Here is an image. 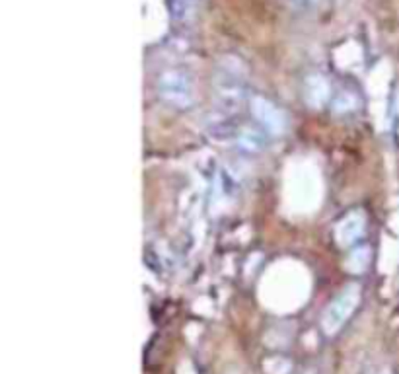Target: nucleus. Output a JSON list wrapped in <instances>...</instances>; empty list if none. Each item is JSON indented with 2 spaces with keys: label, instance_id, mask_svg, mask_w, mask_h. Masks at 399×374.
<instances>
[{
  "label": "nucleus",
  "instance_id": "obj_1",
  "mask_svg": "<svg viewBox=\"0 0 399 374\" xmlns=\"http://www.w3.org/2000/svg\"><path fill=\"white\" fill-rule=\"evenodd\" d=\"M214 92L216 101L222 108V111H236L246 100V69L242 63L234 57L222 59L216 69V79H214Z\"/></svg>",
  "mask_w": 399,
  "mask_h": 374
},
{
  "label": "nucleus",
  "instance_id": "obj_2",
  "mask_svg": "<svg viewBox=\"0 0 399 374\" xmlns=\"http://www.w3.org/2000/svg\"><path fill=\"white\" fill-rule=\"evenodd\" d=\"M360 295H363V290L358 285H347L329 303L323 316H321V330L328 338L337 335L343 330V325L349 322V318L355 314V310L360 303Z\"/></svg>",
  "mask_w": 399,
  "mask_h": 374
},
{
  "label": "nucleus",
  "instance_id": "obj_3",
  "mask_svg": "<svg viewBox=\"0 0 399 374\" xmlns=\"http://www.w3.org/2000/svg\"><path fill=\"white\" fill-rule=\"evenodd\" d=\"M158 92L166 103L171 108L187 109L195 101V88H193L191 76L183 71H166L158 80Z\"/></svg>",
  "mask_w": 399,
  "mask_h": 374
},
{
  "label": "nucleus",
  "instance_id": "obj_4",
  "mask_svg": "<svg viewBox=\"0 0 399 374\" xmlns=\"http://www.w3.org/2000/svg\"><path fill=\"white\" fill-rule=\"evenodd\" d=\"M251 113L256 121L271 135H285L288 129V117L283 109L275 106L271 100H265L261 96H253L250 101Z\"/></svg>",
  "mask_w": 399,
  "mask_h": 374
},
{
  "label": "nucleus",
  "instance_id": "obj_5",
  "mask_svg": "<svg viewBox=\"0 0 399 374\" xmlns=\"http://www.w3.org/2000/svg\"><path fill=\"white\" fill-rule=\"evenodd\" d=\"M366 228V216L363 211H353L337 224V242L341 246H350L357 242L358 238L364 234Z\"/></svg>",
  "mask_w": 399,
  "mask_h": 374
},
{
  "label": "nucleus",
  "instance_id": "obj_6",
  "mask_svg": "<svg viewBox=\"0 0 399 374\" xmlns=\"http://www.w3.org/2000/svg\"><path fill=\"white\" fill-rule=\"evenodd\" d=\"M304 92H306L308 103L320 108L329 98V82L323 79V76H320V74H314V76L308 79L306 90H304Z\"/></svg>",
  "mask_w": 399,
  "mask_h": 374
},
{
  "label": "nucleus",
  "instance_id": "obj_7",
  "mask_svg": "<svg viewBox=\"0 0 399 374\" xmlns=\"http://www.w3.org/2000/svg\"><path fill=\"white\" fill-rule=\"evenodd\" d=\"M238 143L242 148L250 152H256V151H261L263 148V135L256 129H243L240 133V137H238Z\"/></svg>",
  "mask_w": 399,
  "mask_h": 374
},
{
  "label": "nucleus",
  "instance_id": "obj_8",
  "mask_svg": "<svg viewBox=\"0 0 399 374\" xmlns=\"http://www.w3.org/2000/svg\"><path fill=\"white\" fill-rule=\"evenodd\" d=\"M170 6L173 18H178V20H186V18L191 16L193 8H195V0H171Z\"/></svg>",
  "mask_w": 399,
  "mask_h": 374
},
{
  "label": "nucleus",
  "instance_id": "obj_9",
  "mask_svg": "<svg viewBox=\"0 0 399 374\" xmlns=\"http://www.w3.org/2000/svg\"><path fill=\"white\" fill-rule=\"evenodd\" d=\"M341 108H345V111H353L355 109V98L350 96V94H343L339 96V100L335 103V109L337 111H341Z\"/></svg>",
  "mask_w": 399,
  "mask_h": 374
},
{
  "label": "nucleus",
  "instance_id": "obj_10",
  "mask_svg": "<svg viewBox=\"0 0 399 374\" xmlns=\"http://www.w3.org/2000/svg\"><path fill=\"white\" fill-rule=\"evenodd\" d=\"M304 2H308V4H315L318 0H304Z\"/></svg>",
  "mask_w": 399,
  "mask_h": 374
},
{
  "label": "nucleus",
  "instance_id": "obj_11",
  "mask_svg": "<svg viewBox=\"0 0 399 374\" xmlns=\"http://www.w3.org/2000/svg\"><path fill=\"white\" fill-rule=\"evenodd\" d=\"M380 374H392V373H390V370H382V373H380Z\"/></svg>",
  "mask_w": 399,
  "mask_h": 374
}]
</instances>
